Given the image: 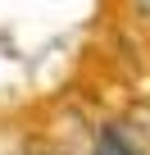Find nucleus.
I'll return each instance as SVG.
<instances>
[{
    "instance_id": "1",
    "label": "nucleus",
    "mask_w": 150,
    "mask_h": 155,
    "mask_svg": "<svg viewBox=\"0 0 150 155\" xmlns=\"http://www.w3.org/2000/svg\"><path fill=\"white\" fill-rule=\"evenodd\" d=\"M91 155H141V150H136V146H132V141H127V137H123L118 128H105Z\"/></svg>"
},
{
    "instance_id": "2",
    "label": "nucleus",
    "mask_w": 150,
    "mask_h": 155,
    "mask_svg": "<svg viewBox=\"0 0 150 155\" xmlns=\"http://www.w3.org/2000/svg\"><path fill=\"white\" fill-rule=\"evenodd\" d=\"M136 5H141V9H145V14H150V0H136Z\"/></svg>"
}]
</instances>
